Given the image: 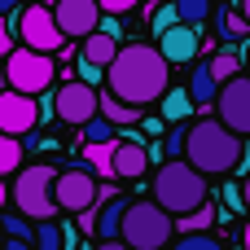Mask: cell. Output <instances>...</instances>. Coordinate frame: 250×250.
Segmentation results:
<instances>
[{"instance_id":"obj_1","label":"cell","mask_w":250,"mask_h":250,"mask_svg":"<svg viewBox=\"0 0 250 250\" xmlns=\"http://www.w3.org/2000/svg\"><path fill=\"white\" fill-rule=\"evenodd\" d=\"M167 70H171V62L158 53V48H149V44H127V48H119V57L105 66V88L114 92V97H123V101H132V105H149V101H158L163 92H167Z\"/></svg>"},{"instance_id":"obj_2","label":"cell","mask_w":250,"mask_h":250,"mask_svg":"<svg viewBox=\"0 0 250 250\" xmlns=\"http://www.w3.org/2000/svg\"><path fill=\"white\" fill-rule=\"evenodd\" d=\"M246 136H237L229 123L220 119H198L189 123V141H185V158L202 171V176H220V171H233L242 163V145Z\"/></svg>"},{"instance_id":"obj_3","label":"cell","mask_w":250,"mask_h":250,"mask_svg":"<svg viewBox=\"0 0 250 250\" xmlns=\"http://www.w3.org/2000/svg\"><path fill=\"white\" fill-rule=\"evenodd\" d=\"M154 202L167 207L171 215H189L207 202V180L189 158H167L154 176Z\"/></svg>"},{"instance_id":"obj_4","label":"cell","mask_w":250,"mask_h":250,"mask_svg":"<svg viewBox=\"0 0 250 250\" xmlns=\"http://www.w3.org/2000/svg\"><path fill=\"white\" fill-rule=\"evenodd\" d=\"M119 237L132 250H167V242L176 237V215L167 207H158L154 198L149 202H127Z\"/></svg>"},{"instance_id":"obj_5","label":"cell","mask_w":250,"mask_h":250,"mask_svg":"<svg viewBox=\"0 0 250 250\" xmlns=\"http://www.w3.org/2000/svg\"><path fill=\"white\" fill-rule=\"evenodd\" d=\"M53 180H57V171H53L48 163L18 167V180H13V207H18L26 220H57Z\"/></svg>"},{"instance_id":"obj_6","label":"cell","mask_w":250,"mask_h":250,"mask_svg":"<svg viewBox=\"0 0 250 250\" xmlns=\"http://www.w3.org/2000/svg\"><path fill=\"white\" fill-rule=\"evenodd\" d=\"M13 35L26 44V48H40V53H62L66 48V35L53 18V4H22V13H13Z\"/></svg>"},{"instance_id":"obj_7","label":"cell","mask_w":250,"mask_h":250,"mask_svg":"<svg viewBox=\"0 0 250 250\" xmlns=\"http://www.w3.org/2000/svg\"><path fill=\"white\" fill-rule=\"evenodd\" d=\"M4 75H9V88L40 97V92L53 83V53H40V48H13V53L4 57Z\"/></svg>"},{"instance_id":"obj_8","label":"cell","mask_w":250,"mask_h":250,"mask_svg":"<svg viewBox=\"0 0 250 250\" xmlns=\"http://www.w3.org/2000/svg\"><path fill=\"white\" fill-rule=\"evenodd\" d=\"M53 198H57V211H88V207H97L105 193H101V180H97V171H83V167H70V171H62L57 180H53Z\"/></svg>"},{"instance_id":"obj_9","label":"cell","mask_w":250,"mask_h":250,"mask_svg":"<svg viewBox=\"0 0 250 250\" xmlns=\"http://www.w3.org/2000/svg\"><path fill=\"white\" fill-rule=\"evenodd\" d=\"M53 110H57V119H66V123L83 127L92 114H101V92H97L92 83H83V79L62 83V88H57V97H53Z\"/></svg>"},{"instance_id":"obj_10","label":"cell","mask_w":250,"mask_h":250,"mask_svg":"<svg viewBox=\"0 0 250 250\" xmlns=\"http://www.w3.org/2000/svg\"><path fill=\"white\" fill-rule=\"evenodd\" d=\"M215 119L229 123L237 136H250V79L233 75L229 83H220V97H215Z\"/></svg>"},{"instance_id":"obj_11","label":"cell","mask_w":250,"mask_h":250,"mask_svg":"<svg viewBox=\"0 0 250 250\" xmlns=\"http://www.w3.org/2000/svg\"><path fill=\"white\" fill-rule=\"evenodd\" d=\"M53 18H57V26H62L66 40H83V35H92L101 26L105 9H101V0H57Z\"/></svg>"},{"instance_id":"obj_12","label":"cell","mask_w":250,"mask_h":250,"mask_svg":"<svg viewBox=\"0 0 250 250\" xmlns=\"http://www.w3.org/2000/svg\"><path fill=\"white\" fill-rule=\"evenodd\" d=\"M35 123H40V101H35L31 92L4 88V92H0V132H9V136H26Z\"/></svg>"},{"instance_id":"obj_13","label":"cell","mask_w":250,"mask_h":250,"mask_svg":"<svg viewBox=\"0 0 250 250\" xmlns=\"http://www.w3.org/2000/svg\"><path fill=\"white\" fill-rule=\"evenodd\" d=\"M198 48H202V26L198 22H176L158 35V53L171 62V66H185V62H198Z\"/></svg>"},{"instance_id":"obj_14","label":"cell","mask_w":250,"mask_h":250,"mask_svg":"<svg viewBox=\"0 0 250 250\" xmlns=\"http://www.w3.org/2000/svg\"><path fill=\"white\" fill-rule=\"evenodd\" d=\"M145 167H149V149H145L136 136L114 141V176H119V180H141Z\"/></svg>"},{"instance_id":"obj_15","label":"cell","mask_w":250,"mask_h":250,"mask_svg":"<svg viewBox=\"0 0 250 250\" xmlns=\"http://www.w3.org/2000/svg\"><path fill=\"white\" fill-rule=\"evenodd\" d=\"M123 211H127V198H101L97 202V237L101 242H110V237H119L123 233Z\"/></svg>"},{"instance_id":"obj_16","label":"cell","mask_w":250,"mask_h":250,"mask_svg":"<svg viewBox=\"0 0 250 250\" xmlns=\"http://www.w3.org/2000/svg\"><path fill=\"white\" fill-rule=\"evenodd\" d=\"M119 48H123L119 35H110V31H101V26H97L92 35H83V57L97 62V66H110V62L119 57Z\"/></svg>"},{"instance_id":"obj_17","label":"cell","mask_w":250,"mask_h":250,"mask_svg":"<svg viewBox=\"0 0 250 250\" xmlns=\"http://www.w3.org/2000/svg\"><path fill=\"white\" fill-rule=\"evenodd\" d=\"M189 97H193V105H215V97H220V79H215L211 62H198V70L189 75Z\"/></svg>"},{"instance_id":"obj_18","label":"cell","mask_w":250,"mask_h":250,"mask_svg":"<svg viewBox=\"0 0 250 250\" xmlns=\"http://www.w3.org/2000/svg\"><path fill=\"white\" fill-rule=\"evenodd\" d=\"M101 114L110 119V123H136L141 119V105H132V101H123V97H114L110 88L101 92Z\"/></svg>"},{"instance_id":"obj_19","label":"cell","mask_w":250,"mask_h":250,"mask_svg":"<svg viewBox=\"0 0 250 250\" xmlns=\"http://www.w3.org/2000/svg\"><path fill=\"white\" fill-rule=\"evenodd\" d=\"M185 141H189V123H176L167 132V141L158 136V145L149 149V158H185Z\"/></svg>"},{"instance_id":"obj_20","label":"cell","mask_w":250,"mask_h":250,"mask_svg":"<svg viewBox=\"0 0 250 250\" xmlns=\"http://www.w3.org/2000/svg\"><path fill=\"white\" fill-rule=\"evenodd\" d=\"M83 158L92 163L97 176H114V141H92V145H83Z\"/></svg>"},{"instance_id":"obj_21","label":"cell","mask_w":250,"mask_h":250,"mask_svg":"<svg viewBox=\"0 0 250 250\" xmlns=\"http://www.w3.org/2000/svg\"><path fill=\"white\" fill-rule=\"evenodd\" d=\"M189 110H193L189 88H185V92H167V97H163V123H185V119H189Z\"/></svg>"},{"instance_id":"obj_22","label":"cell","mask_w":250,"mask_h":250,"mask_svg":"<svg viewBox=\"0 0 250 250\" xmlns=\"http://www.w3.org/2000/svg\"><path fill=\"white\" fill-rule=\"evenodd\" d=\"M35 250H66V229L53 220H40L35 224Z\"/></svg>"},{"instance_id":"obj_23","label":"cell","mask_w":250,"mask_h":250,"mask_svg":"<svg viewBox=\"0 0 250 250\" xmlns=\"http://www.w3.org/2000/svg\"><path fill=\"white\" fill-rule=\"evenodd\" d=\"M18 167H22V136H9V132H0V176L18 171Z\"/></svg>"},{"instance_id":"obj_24","label":"cell","mask_w":250,"mask_h":250,"mask_svg":"<svg viewBox=\"0 0 250 250\" xmlns=\"http://www.w3.org/2000/svg\"><path fill=\"white\" fill-rule=\"evenodd\" d=\"M246 31H250L246 13H242L237 4H229V9L220 13V35H224V40H237V35H246Z\"/></svg>"},{"instance_id":"obj_25","label":"cell","mask_w":250,"mask_h":250,"mask_svg":"<svg viewBox=\"0 0 250 250\" xmlns=\"http://www.w3.org/2000/svg\"><path fill=\"white\" fill-rule=\"evenodd\" d=\"M211 220H215V211H211V202H202L198 211H189V215H180V220H176V233H202Z\"/></svg>"},{"instance_id":"obj_26","label":"cell","mask_w":250,"mask_h":250,"mask_svg":"<svg viewBox=\"0 0 250 250\" xmlns=\"http://www.w3.org/2000/svg\"><path fill=\"white\" fill-rule=\"evenodd\" d=\"M171 250H224V242L211 237V233L202 229V233H180V242H176Z\"/></svg>"},{"instance_id":"obj_27","label":"cell","mask_w":250,"mask_h":250,"mask_svg":"<svg viewBox=\"0 0 250 250\" xmlns=\"http://www.w3.org/2000/svg\"><path fill=\"white\" fill-rule=\"evenodd\" d=\"M92 141H114V123L105 114H92L83 123V145H92Z\"/></svg>"},{"instance_id":"obj_28","label":"cell","mask_w":250,"mask_h":250,"mask_svg":"<svg viewBox=\"0 0 250 250\" xmlns=\"http://www.w3.org/2000/svg\"><path fill=\"white\" fill-rule=\"evenodd\" d=\"M176 9H180V22H207L211 18V0H176Z\"/></svg>"},{"instance_id":"obj_29","label":"cell","mask_w":250,"mask_h":250,"mask_svg":"<svg viewBox=\"0 0 250 250\" xmlns=\"http://www.w3.org/2000/svg\"><path fill=\"white\" fill-rule=\"evenodd\" d=\"M176 22H180V9H176V0H163L149 26H154V35H163V31H167V26H176Z\"/></svg>"},{"instance_id":"obj_30","label":"cell","mask_w":250,"mask_h":250,"mask_svg":"<svg viewBox=\"0 0 250 250\" xmlns=\"http://www.w3.org/2000/svg\"><path fill=\"white\" fill-rule=\"evenodd\" d=\"M211 70H215L220 83H229V79L237 75V57H233V48H229V53H215V57H211Z\"/></svg>"},{"instance_id":"obj_31","label":"cell","mask_w":250,"mask_h":250,"mask_svg":"<svg viewBox=\"0 0 250 250\" xmlns=\"http://www.w3.org/2000/svg\"><path fill=\"white\" fill-rule=\"evenodd\" d=\"M22 220H26L22 211H18V215H9V220H4V233H9V237H26V242H31V224H22Z\"/></svg>"},{"instance_id":"obj_32","label":"cell","mask_w":250,"mask_h":250,"mask_svg":"<svg viewBox=\"0 0 250 250\" xmlns=\"http://www.w3.org/2000/svg\"><path fill=\"white\" fill-rule=\"evenodd\" d=\"M101 70H105V66H97V62H88V57L79 53V79H83V83H97V79H101Z\"/></svg>"},{"instance_id":"obj_33","label":"cell","mask_w":250,"mask_h":250,"mask_svg":"<svg viewBox=\"0 0 250 250\" xmlns=\"http://www.w3.org/2000/svg\"><path fill=\"white\" fill-rule=\"evenodd\" d=\"M0 53H4V57L13 53V22H9L4 13H0Z\"/></svg>"},{"instance_id":"obj_34","label":"cell","mask_w":250,"mask_h":250,"mask_svg":"<svg viewBox=\"0 0 250 250\" xmlns=\"http://www.w3.org/2000/svg\"><path fill=\"white\" fill-rule=\"evenodd\" d=\"M141 0H101V9L105 13H127V9H136Z\"/></svg>"},{"instance_id":"obj_35","label":"cell","mask_w":250,"mask_h":250,"mask_svg":"<svg viewBox=\"0 0 250 250\" xmlns=\"http://www.w3.org/2000/svg\"><path fill=\"white\" fill-rule=\"evenodd\" d=\"M0 250H35V242H26V237H4Z\"/></svg>"},{"instance_id":"obj_36","label":"cell","mask_w":250,"mask_h":250,"mask_svg":"<svg viewBox=\"0 0 250 250\" xmlns=\"http://www.w3.org/2000/svg\"><path fill=\"white\" fill-rule=\"evenodd\" d=\"M97 250H132V246H127L123 237H110V242H101V246H97Z\"/></svg>"},{"instance_id":"obj_37","label":"cell","mask_w":250,"mask_h":250,"mask_svg":"<svg viewBox=\"0 0 250 250\" xmlns=\"http://www.w3.org/2000/svg\"><path fill=\"white\" fill-rule=\"evenodd\" d=\"M145 123V132H154V136H163V119H141Z\"/></svg>"},{"instance_id":"obj_38","label":"cell","mask_w":250,"mask_h":250,"mask_svg":"<svg viewBox=\"0 0 250 250\" xmlns=\"http://www.w3.org/2000/svg\"><path fill=\"white\" fill-rule=\"evenodd\" d=\"M26 0H0V13H13V9H22Z\"/></svg>"},{"instance_id":"obj_39","label":"cell","mask_w":250,"mask_h":250,"mask_svg":"<svg viewBox=\"0 0 250 250\" xmlns=\"http://www.w3.org/2000/svg\"><path fill=\"white\" fill-rule=\"evenodd\" d=\"M242 202H246V211H250V171H246V180H242Z\"/></svg>"},{"instance_id":"obj_40","label":"cell","mask_w":250,"mask_h":250,"mask_svg":"<svg viewBox=\"0 0 250 250\" xmlns=\"http://www.w3.org/2000/svg\"><path fill=\"white\" fill-rule=\"evenodd\" d=\"M4 202H9V189H4V180H0V211H4Z\"/></svg>"},{"instance_id":"obj_41","label":"cell","mask_w":250,"mask_h":250,"mask_svg":"<svg viewBox=\"0 0 250 250\" xmlns=\"http://www.w3.org/2000/svg\"><path fill=\"white\" fill-rule=\"evenodd\" d=\"M237 167H246V171H250V149H242V163H237Z\"/></svg>"},{"instance_id":"obj_42","label":"cell","mask_w":250,"mask_h":250,"mask_svg":"<svg viewBox=\"0 0 250 250\" xmlns=\"http://www.w3.org/2000/svg\"><path fill=\"white\" fill-rule=\"evenodd\" d=\"M237 9H242V13H246V22H250V0H237Z\"/></svg>"},{"instance_id":"obj_43","label":"cell","mask_w":250,"mask_h":250,"mask_svg":"<svg viewBox=\"0 0 250 250\" xmlns=\"http://www.w3.org/2000/svg\"><path fill=\"white\" fill-rule=\"evenodd\" d=\"M4 88H9V75H4V66H0V92H4Z\"/></svg>"},{"instance_id":"obj_44","label":"cell","mask_w":250,"mask_h":250,"mask_svg":"<svg viewBox=\"0 0 250 250\" xmlns=\"http://www.w3.org/2000/svg\"><path fill=\"white\" fill-rule=\"evenodd\" d=\"M246 250H250V224H246Z\"/></svg>"},{"instance_id":"obj_45","label":"cell","mask_w":250,"mask_h":250,"mask_svg":"<svg viewBox=\"0 0 250 250\" xmlns=\"http://www.w3.org/2000/svg\"><path fill=\"white\" fill-rule=\"evenodd\" d=\"M44 4H57V0H44Z\"/></svg>"},{"instance_id":"obj_46","label":"cell","mask_w":250,"mask_h":250,"mask_svg":"<svg viewBox=\"0 0 250 250\" xmlns=\"http://www.w3.org/2000/svg\"><path fill=\"white\" fill-rule=\"evenodd\" d=\"M229 4H237V0H229Z\"/></svg>"}]
</instances>
